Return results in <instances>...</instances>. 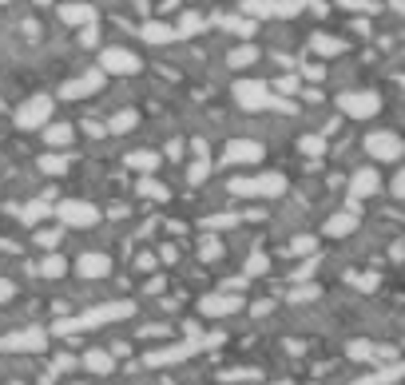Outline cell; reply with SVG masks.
Here are the masks:
<instances>
[{
    "label": "cell",
    "instance_id": "6da1fadb",
    "mask_svg": "<svg viewBox=\"0 0 405 385\" xmlns=\"http://www.w3.org/2000/svg\"><path fill=\"white\" fill-rule=\"evenodd\" d=\"M230 195H246V199H278V195H286V175L266 171V175H255V179H230Z\"/></svg>",
    "mask_w": 405,
    "mask_h": 385
},
{
    "label": "cell",
    "instance_id": "7a4b0ae2",
    "mask_svg": "<svg viewBox=\"0 0 405 385\" xmlns=\"http://www.w3.org/2000/svg\"><path fill=\"white\" fill-rule=\"evenodd\" d=\"M131 314V302H112V306H96L80 318H68L56 326V334H72V330H92V326H103V322H115V318H128Z\"/></svg>",
    "mask_w": 405,
    "mask_h": 385
},
{
    "label": "cell",
    "instance_id": "3957f363",
    "mask_svg": "<svg viewBox=\"0 0 405 385\" xmlns=\"http://www.w3.org/2000/svg\"><path fill=\"white\" fill-rule=\"evenodd\" d=\"M366 155L377 163H397L405 155V139L397 131H370L366 135Z\"/></svg>",
    "mask_w": 405,
    "mask_h": 385
},
{
    "label": "cell",
    "instance_id": "277c9868",
    "mask_svg": "<svg viewBox=\"0 0 405 385\" xmlns=\"http://www.w3.org/2000/svg\"><path fill=\"white\" fill-rule=\"evenodd\" d=\"M235 103L246 108V112H266V108H278L275 92H270L262 80H239V83H235Z\"/></svg>",
    "mask_w": 405,
    "mask_h": 385
},
{
    "label": "cell",
    "instance_id": "5b68a950",
    "mask_svg": "<svg viewBox=\"0 0 405 385\" xmlns=\"http://www.w3.org/2000/svg\"><path fill=\"white\" fill-rule=\"evenodd\" d=\"M52 124V99L48 96H32L17 108V128L24 131H44Z\"/></svg>",
    "mask_w": 405,
    "mask_h": 385
},
{
    "label": "cell",
    "instance_id": "8992f818",
    "mask_svg": "<svg viewBox=\"0 0 405 385\" xmlns=\"http://www.w3.org/2000/svg\"><path fill=\"white\" fill-rule=\"evenodd\" d=\"M338 108L350 119H370L382 112V99H377V92H346V96H338Z\"/></svg>",
    "mask_w": 405,
    "mask_h": 385
},
{
    "label": "cell",
    "instance_id": "52a82bcc",
    "mask_svg": "<svg viewBox=\"0 0 405 385\" xmlns=\"http://www.w3.org/2000/svg\"><path fill=\"white\" fill-rule=\"evenodd\" d=\"M56 215H60V223L64 226H96L99 223V210L92 207V203H80V199H64L60 207H56Z\"/></svg>",
    "mask_w": 405,
    "mask_h": 385
},
{
    "label": "cell",
    "instance_id": "ba28073f",
    "mask_svg": "<svg viewBox=\"0 0 405 385\" xmlns=\"http://www.w3.org/2000/svg\"><path fill=\"white\" fill-rule=\"evenodd\" d=\"M99 68L112 72V76H131V72H139V56L128 48H103L99 52Z\"/></svg>",
    "mask_w": 405,
    "mask_h": 385
},
{
    "label": "cell",
    "instance_id": "9c48e42d",
    "mask_svg": "<svg viewBox=\"0 0 405 385\" xmlns=\"http://www.w3.org/2000/svg\"><path fill=\"white\" fill-rule=\"evenodd\" d=\"M223 159H227L230 167H246V163H259V159H262V144H255V139H230L227 151H223Z\"/></svg>",
    "mask_w": 405,
    "mask_h": 385
},
{
    "label": "cell",
    "instance_id": "30bf717a",
    "mask_svg": "<svg viewBox=\"0 0 405 385\" xmlns=\"http://www.w3.org/2000/svg\"><path fill=\"white\" fill-rule=\"evenodd\" d=\"M99 88H103V72H88V76L68 80L60 88V99H83V96H92V92H99Z\"/></svg>",
    "mask_w": 405,
    "mask_h": 385
},
{
    "label": "cell",
    "instance_id": "8fae6325",
    "mask_svg": "<svg viewBox=\"0 0 405 385\" xmlns=\"http://www.w3.org/2000/svg\"><path fill=\"white\" fill-rule=\"evenodd\" d=\"M239 306H243V298H239L235 290H227V294H207V298H203V314L219 318V314H235Z\"/></svg>",
    "mask_w": 405,
    "mask_h": 385
},
{
    "label": "cell",
    "instance_id": "7c38bea8",
    "mask_svg": "<svg viewBox=\"0 0 405 385\" xmlns=\"http://www.w3.org/2000/svg\"><path fill=\"white\" fill-rule=\"evenodd\" d=\"M377 187H382V179H377L373 167H362V171H354V179H350V195H354V199H370V195H377Z\"/></svg>",
    "mask_w": 405,
    "mask_h": 385
},
{
    "label": "cell",
    "instance_id": "4fadbf2b",
    "mask_svg": "<svg viewBox=\"0 0 405 385\" xmlns=\"http://www.w3.org/2000/svg\"><path fill=\"white\" fill-rule=\"evenodd\" d=\"M357 226V215L354 210H338V215H330L322 226V235H330V239H346V235H354Z\"/></svg>",
    "mask_w": 405,
    "mask_h": 385
},
{
    "label": "cell",
    "instance_id": "5bb4252c",
    "mask_svg": "<svg viewBox=\"0 0 405 385\" xmlns=\"http://www.w3.org/2000/svg\"><path fill=\"white\" fill-rule=\"evenodd\" d=\"M108 270H112V258L108 255H80L76 258V274L80 278H103Z\"/></svg>",
    "mask_w": 405,
    "mask_h": 385
},
{
    "label": "cell",
    "instance_id": "9a60e30c",
    "mask_svg": "<svg viewBox=\"0 0 405 385\" xmlns=\"http://www.w3.org/2000/svg\"><path fill=\"white\" fill-rule=\"evenodd\" d=\"M4 350H40L44 346V330H24V334H8L0 342Z\"/></svg>",
    "mask_w": 405,
    "mask_h": 385
},
{
    "label": "cell",
    "instance_id": "2e32d148",
    "mask_svg": "<svg viewBox=\"0 0 405 385\" xmlns=\"http://www.w3.org/2000/svg\"><path fill=\"white\" fill-rule=\"evenodd\" d=\"M139 36H144L147 44H171L179 36V28H171V24H159V20H147L144 28H139Z\"/></svg>",
    "mask_w": 405,
    "mask_h": 385
},
{
    "label": "cell",
    "instance_id": "e0dca14e",
    "mask_svg": "<svg viewBox=\"0 0 405 385\" xmlns=\"http://www.w3.org/2000/svg\"><path fill=\"white\" fill-rule=\"evenodd\" d=\"M60 17H64V24H83V28H88V24L96 20V12H92L88 4H60Z\"/></svg>",
    "mask_w": 405,
    "mask_h": 385
},
{
    "label": "cell",
    "instance_id": "ac0fdd59",
    "mask_svg": "<svg viewBox=\"0 0 405 385\" xmlns=\"http://www.w3.org/2000/svg\"><path fill=\"white\" fill-rule=\"evenodd\" d=\"M72 139H76V131L68 128V124H48L44 128V144L48 147H68Z\"/></svg>",
    "mask_w": 405,
    "mask_h": 385
},
{
    "label": "cell",
    "instance_id": "d6986e66",
    "mask_svg": "<svg viewBox=\"0 0 405 385\" xmlns=\"http://www.w3.org/2000/svg\"><path fill=\"white\" fill-rule=\"evenodd\" d=\"M131 171H139V175H151V171H159V155L155 151H135V155H128Z\"/></svg>",
    "mask_w": 405,
    "mask_h": 385
},
{
    "label": "cell",
    "instance_id": "ffe728a7",
    "mask_svg": "<svg viewBox=\"0 0 405 385\" xmlns=\"http://www.w3.org/2000/svg\"><path fill=\"white\" fill-rule=\"evenodd\" d=\"M314 52H318V56H342V52H346V40H338V36H314Z\"/></svg>",
    "mask_w": 405,
    "mask_h": 385
},
{
    "label": "cell",
    "instance_id": "44dd1931",
    "mask_svg": "<svg viewBox=\"0 0 405 385\" xmlns=\"http://www.w3.org/2000/svg\"><path fill=\"white\" fill-rule=\"evenodd\" d=\"M83 366L92 369V373H112V353H103V350H88V357H83Z\"/></svg>",
    "mask_w": 405,
    "mask_h": 385
},
{
    "label": "cell",
    "instance_id": "7402d4cb",
    "mask_svg": "<svg viewBox=\"0 0 405 385\" xmlns=\"http://www.w3.org/2000/svg\"><path fill=\"white\" fill-rule=\"evenodd\" d=\"M255 60H259V48H255V44L230 48V56H227V64H230V68H246V64H255Z\"/></svg>",
    "mask_w": 405,
    "mask_h": 385
},
{
    "label": "cell",
    "instance_id": "603a6c76",
    "mask_svg": "<svg viewBox=\"0 0 405 385\" xmlns=\"http://www.w3.org/2000/svg\"><path fill=\"white\" fill-rule=\"evenodd\" d=\"M135 124H139V112H119V115L108 119V131H112V135H124V131H131Z\"/></svg>",
    "mask_w": 405,
    "mask_h": 385
},
{
    "label": "cell",
    "instance_id": "cb8c5ba5",
    "mask_svg": "<svg viewBox=\"0 0 405 385\" xmlns=\"http://www.w3.org/2000/svg\"><path fill=\"white\" fill-rule=\"evenodd\" d=\"M40 274H44V278H60V274H68V258L44 255V258H40Z\"/></svg>",
    "mask_w": 405,
    "mask_h": 385
},
{
    "label": "cell",
    "instance_id": "d4e9b609",
    "mask_svg": "<svg viewBox=\"0 0 405 385\" xmlns=\"http://www.w3.org/2000/svg\"><path fill=\"white\" fill-rule=\"evenodd\" d=\"M40 171H44V175H64L68 171V155H60V151L40 155Z\"/></svg>",
    "mask_w": 405,
    "mask_h": 385
},
{
    "label": "cell",
    "instance_id": "484cf974",
    "mask_svg": "<svg viewBox=\"0 0 405 385\" xmlns=\"http://www.w3.org/2000/svg\"><path fill=\"white\" fill-rule=\"evenodd\" d=\"M243 12H246L250 20L275 17V0H243Z\"/></svg>",
    "mask_w": 405,
    "mask_h": 385
},
{
    "label": "cell",
    "instance_id": "4316f807",
    "mask_svg": "<svg viewBox=\"0 0 405 385\" xmlns=\"http://www.w3.org/2000/svg\"><path fill=\"white\" fill-rule=\"evenodd\" d=\"M191 353V346H175V350H159L147 357V366H167V362H179V357H187Z\"/></svg>",
    "mask_w": 405,
    "mask_h": 385
},
{
    "label": "cell",
    "instance_id": "83f0119b",
    "mask_svg": "<svg viewBox=\"0 0 405 385\" xmlns=\"http://www.w3.org/2000/svg\"><path fill=\"white\" fill-rule=\"evenodd\" d=\"M310 0H275V17H298V12H306Z\"/></svg>",
    "mask_w": 405,
    "mask_h": 385
},
{
    "label": "cell",
    "instance_id": "f1b7e54d",
    "mask_svg": "<svg viewBox=\"0 0 405 385\" xmlns=\"http://www.w3.org/2000/svg\"><path fill=\"white\" fill-rule=\"evenodd\" d=\"M227 226H239V219H235V215H211V219H203V230H207V235L227 230Z\"/></svg>",
    "mask_w": 405,
    "mask_h": 385
},
{
    "label": "cell",
    "instance_id": "f546056e",
    "mask_svg": "<svg viewBox=\"0 0 405 385\" xmlns=\"http://www.w3.org/2000/svg\"><path fill=\"white\" fill-rule=\"evenodd\" d=\"M139 195H144V199H155V203H159V199H167V187L144 175V179H139Z\"/></svg>",
    "mask_w": 405,
    "mask_h": 385
},
{
    "label": "cell",
    "instance_id": "4dcf8cb0",
    "mask_svg": "<svg viewBox=\"0 0 405 385\" xmlns=\"http://www.w3.org/2000/svg\"><path fill=\"white\" fill-rule=\"evenodd\" d=\"M44 215H48V203H44V199H36V203L24 207V223H36V219H44Z\"/></svg>",
    "mask_w": 405,
    "mask_h": 385
},
{
    "label": "cell",
    "instance_id": "1f68e13d",
    "mask_svg": "<svg viewBox=\"0 0 405 385\" xmlns=\"http://www.w3.org/2000/svg\"><path fill=\"white\" fill-rule=\"evenodd\" d=\"M322 147H326L322 135H306V139H298V151H306V155H318Z\"/></svg>",
    "mask_w": 405,
    "mask_h": 385
},
{
    "label": "cell",
    "instance_id": "d6a6232c",
    "mask_svg": "<svg viewBox=\"0 0 405 385\" xmlns=\"http://www.w3.org/2000/svg\"><path fill=\"white\" fill-rule=\"evenodd\" d=\"M199 24H203V20H199V12H187V17L179 20V36H191V32H199Z\"/></svg>",
    "mask_w": 405,
    "mask_h": 385
},
{
    "label": "cell",
    "instance_id": "836d02e7",
    "mask_svg": "<svg viewBox=\"0 0 405 385\" xmlns=\"http://www.w3.org/2000/svg\"><path fill=\"white\" fill-rule=\"evenodd\" d=\"M207 175H211V163H207V159L191 163V171H187V179H191V183H203Z\"/></svg>",
    "mask_w": 405,
    "mask_h": 385
},
{
    "label": "cell",
    "instance_id": "e575fe53",
    "mask_svg": "<svg viewBox=\"0 0 405 385\" xmlns=\"http://www.w3.org/2000/svg\"><path fill=\"white\" fill-rule=\"evenodd\" d=\"M219 250H223V246H219L215 235H207V239L199 242V255H203V258H219Z\"/></svg>",
    "mask_w": 405,
    "mask_h": 385
},
{
    "label": "cell",
    "instance_id": "d590c367",
    "mask_svg": "<svg viewBox=\"0 0 405 385\" xmlns=\"http://www.w3.org/2000/svg\"><path fill=\"white\" fill-rule=\"evenodd\" d=\"M389 191H393V199H402V203H405V167H402V171H393V179H389Z\"/></svg>",
    "mask_w": 405,
    "mask_h": 385
},
{
    "label": "cell",
    "instance_id": "8d00e7d4",
    "mask_svg": "<svg viewBox=\"0 0 405 385\" xmlns=\"http://www.w3.org/2000/svg\"><path fill=\"white\" fill-rule=\"evenodd\" d=\"M227 28H230V32H239V36H250V32H255V24H250V20H243V17H230Z\"/></svg>",
    "mask_w": 405,
    "mask_h": 385
},
{
    "label": "cell",
    "instance_id": "74e56055",
    "mask_svg": "<svg viewBox=\"0 0 405 385\" xmlns=\"http://www.w3.org/2000/svg\"><path fill=\"white\" fill-rule=\"evenodd\" d=\"M36 242H40V246H56V242H60V230H36Z\"/></svg>",
    "mask_w": 405,
    "mask_h": 385
},
{
    "label": "cell",
    "instance_id": "f35d334b",
    "mask_svg": "<svg viewBox=\"0 0 405 385\" xmlns=\"http://www.w3.org/2000/svg\"><path fill=\"white\" fill-rule=\"evenodd\" d=\"M350 353H354V357H373V346H370V342H354Z\"/></svg>",
    "mask_w": 405,
    "mask_h": 385
},
{
    "label": "cell",
    "instance_id": "ab89813d",
    "mask_svg": "<svg viewBox=\"0 0 405 385\" xmlns=\"http://www.w3.org/2000/svg\"><path fill=\"white\" fill-rule=\"evenodd\" d=\"M262 270H266V258L262 255H255L250 262H246V274H262Z\"/></svg>",
    "mask_w": 405,
    "mask_h": 385
},
{
    "label": "cell",
    "instance_id": "60d3db41",
    "mask_svg": "<svg viewBox=\"0 0 405 385\" xmlns=\"http://www.w3.org/2000/svg\"><path fill=\"white\" fill-rule=\"evenodd\" d=\"M294 250H298V255H310V250H314V239H306V235L294 239Z\"/></svg>",
    "mask_w": 405,
    "mask_h": 385
},
{
    "label": "cell",
    "instance_id": "b9f144b4",
    "mask_svg": "<svg viewBox=\"0 0 405 385\" xmlns=\"http://www.w3.org/2000/svg\"><path fill=\"white\" fill-rule=\"evenodd\" d=\"M8 298H12V282H8V278H0V302H8Z\"/></svg>",
    "mask_w": 405,
    "mask_h": 385
},
{
    "label": "cell",
    "instance_id": "7bdbcfd3",
    "mask_svg": "<svg viewBox=\"0 0 405 385\" xmlns=\"http://www.w3.org/2000/svg\"><path fill=\"white\" fill-rule=\"evenodd\" d=\"M96 24H88V28H83V36H80V40H83V44H96Z\"/></svg>",
    "mask_w": 405,
    "mask_h": 385
},
{
    "label": "cell",
    "instance_id": "ee69618b",
    "mask_svg": "<svg viewBox=\"0 0 405 385\" xmlns=\"http://www.w3.org/2000/svg\"><path fill=\"white\" fill-rule=\"evenodd\" d=\"M302 76H306V80H322L326 72H322V68H318V64H310V68H306V72H302Z\"/></svg>",
    "mask_w": 405,
    "mask_h": 385
},
{
    "label": "cell",
    "instance_id": "f6af8a7d",
    "mask_svg": "<svg viewBox=\"0 0 405 385\" xmlns=\"http://www.w3.org/2000/svg\"><path fill=\"white\" fill-rule=\"evenodd\" d=\"M342 8H350V12H357V8H366V0H338Z\"/></svg>",
    "mask_w": 405,
    "mask_h": 385
},
{
    "label": "cell",
    "instance_id": "bcb514c9",
    "mask_svg": "<svg viewBox=\"0 0 405 385\" xmlns=\"http://www.w3.org/2000/svg\"><path fill=\"white\" fill-rule=\"evenodd\" d=\"M393 8H397V12H405V0H393Z\"/></svg>",
    "mask_w": 405,
    "mask_h": 385
},
{
    "label": "cell",
    "instance_id": "7dc6e473",
    "mask_svg": "<svg viewBox=\"0 0 405 385\" xmlns=\"http://www.w3.org/2000/svg\"><path fill=\"white\" fill-rule=\"evenodd\" d=\"M36 4H52V0H36Z\"/></svg>",
    "mask_w": 405,
    "mask_h": 385
},
{
    "label": "cell",
    "instance_id": "c3c4849f",
    "mask_svg": "<svg viewBox=\"0 0 405 385\" xmlns=\"http://www.w3.org/2000/svg\"><path fill=\"white\" fill-rule=\"evenodd\" d=\"M0 4H12V0H0Z\"/></svg>",
    "mask_w": 405,
    "mask_h": 385
},
{
    "label": "cell",
    "instance_id": "681fc988",
    "mask_svg": "<svg viewBox=\"0 0 405 385\" xmlns=\"http://www.w3.org/2000/svg\"><path fill=\"white\" fill-rule=\"evenodd\" d=\"M278 385H290V382H278Z\"/></svg>",
    "mask_w": 405,
    "mask_h": 385
}]
</instances>
